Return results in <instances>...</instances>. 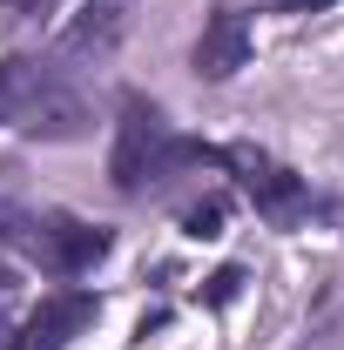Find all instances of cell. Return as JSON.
Masks as SVG:
<instances>
[{"label":"cell","instance_id":"6da1fadb","mask_svg":"<svg viewBox=\"0 0 344 350\" xmlns=\"http://www.w3.org/2000/svg\"><path fill=\"white\" fill-rule=\"evenodd\" d=\"M203 162H223V148L210 142H189L162 122L156 101L142 94H122V122H115V155H108V175L122 196H142V189H162L169 175L182 169H203Z\"/></svg>","mask_w":344,"mask_h":350},{"label":"cell","instance_id":"7a4b0ae2","mask_svg":"<svg viewBox=\"0 0 344 350\" xmlns=\"http://www.w3.org/2000/svg\"><path fill=\"white\" fill-rule=\"evenodd\" d=\"M0 129L47 135V142H82L88 135V101L61 81V68L7 54L0 61Z\"/></svg>","mask_w":344,"mask_h":350},{"label":"cell","instance_id":"3957f363","mask_svg":"<svg viewBox=\"0 0 344 350\" xmlns=\"http://www.w3.org/2000/svg\"><path fill=\"white\" fill-rule=\"evenodd\" d=\"M0 243H14L27 262H41L47 276H82L108 256V229L82 216H34V209H0Z\"/></svg>","mask_w":344,"mask_h":350},{"label":"cell","instance_id":"277c9868","mask_svg":"<svg viewBox=\"0 0 344 350\" xmlns=\"http://www.w3.org/2000/svg\"><path fill=\"white\" fill-rule=\"evenodd\" d=\"M223 169H236V189L250 196V209H257L270 229H297V222L310 216V189H304V175H291L277 155L236 142V148H223Z\"/></svg>","mask_w":344,"mask_h":350},{"label":"cell","instance_id":"5b68a950","mask_svg":"<svg viewBox=\"0 0 344 350\" xmlns=\"http://www.w3.org/2000/svg\"><path fill=\"white\" fill-rule=\"evenodd\" d=\"M250 47H257L250 14L243 7H216L210 21H203V34H196V47H189V68L203 81H230L236 68H250Z\"/></svg>","mask_w":344,"mask_h":350},{"label":"cell","instance_id":"8992f818","mask_svg":"<svg viewBox=\"0 0 344 350\" xmlns=\"http://www.w3.org/2000/svg\"><path fill=\"white\" fill-rule=\"evenodd\" d=\"M95 297L88 290H54V297H41V310L7 337V350H68V337H82L88 323H95Z\"/></svg>","mask_w":344,"mask_h":350},{"label":"cell","instance_id":"52a82bcc","mask_svg":"<svg viewBox=\"0 0 344 350\" xmlns=\"http://www.w3.org/2000/svg\"><path fill=\"white\" fill-rule=\"evenodd\" d=\"M129 7H135V0H88L82 21L61 34V47H68V54H82V61H88V54H95V61H101V54H115L122 34H129Z\"/></svg>","mask_w":344,"mask_h":350},{"label":"cell","instance_id":"ba28073f","mask_svg":"<svg viewBox=\"0 0 344 350\" xmlns=\"http://www.w3.org/2000/svg\"><path fill=\"white\" fill-rule=\"evenodd\" d=\"M182 236H189V243H216V236H223V202H196V209H182Z\"/></svg>","mask_w":344,"mask_h":350},{"label":"cell","instance_id":"9c48e42d","mask_svg":"<svg viewBox=\"0 0 344 350\" xmlns=\"http://www.w3.org/2000/svg\"><path fill=\"white\" fill-rule=\"evenodd\" d=\"M236 290H243V269H216V276H210V290H203V304H230Z\"/></svg>","mask_w":344,"mask_h":350},{"label":"cell","instance_id":"30bf717a","mask_svg":"<svg viewBox=\"0 0 344 350\" xmlns=\"http://www.w3.org/2000/svg\"><path fill=\"white\" fill-rule=\"evenodd\" d=\"M0 7H7L14 21H41V14H54V7H61V0H0Z\"/></svg>","mask_w":344,"mask_h":350},{"label":"cell","instance_id":"8fae6325","mask_svg":"<svg viewBox=\"0 0 344 350\" xmlns=\"http://www.w3.org/2000/svg\"><path fill=\"white\" fill-rule=\"evenodd\" d=\"M277 7H284V14H324L331 0H277Z\"/></svg>","mask_w":344,"mask_h":350},{"label":"cell","instance_id":"7c38bea8","mask_svg":"<svg viewBox=\"0 0 344 350\" xmlns=\"http://www.w3.org/2000/svg\"><path fill=\"white\" fill-rule=\"evenodd\" d=\"M7 337H14V330H7V323H0V344H7Z\"/></svg>","mask_w":344,"mask_h":350}]
</instances>
